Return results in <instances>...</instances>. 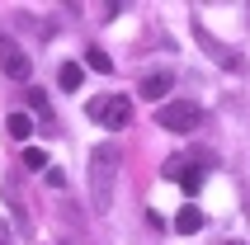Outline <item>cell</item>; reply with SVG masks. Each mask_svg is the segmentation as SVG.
I'll list each match as a JSON object with an SVG mask.
<instances>
[{
	"label": "cell",
	"mask_w": 250,
	"mask_h": 245,
	"mask_svg": "<svg viewBox=\"0 0 250 245\" xmlns=\"http://www.w3.org/2000/svg\"><path fill=\"white\" fill-rule=\"evenodd\" d=\"M85 61H90V71H104V76L113 71V61H109V52H104V47H90V52H85Z\"/></svg>",
	"instance_id": "10"
},
{
	"label": "cell",
	"mask_w": 250,
	"mask_h": 245,
	"mask_svg": "<svg viewBox=\"0 0 250 245\" xmlns=\"http://www.w3.org/2000/svg\"><path fill=\"white\" fill-rule=\"evenodd\" d=\"M227 245H241V241H227Z\"/></svg>",
	"instance_id": "15"
},
{
	"label": "cell",
	"mask_w": 250,
	"mask_h": 245,
	"mask_svg": "<svg viewBox=\"0 0 250 245\" xmlns=\"http://www.w3.org/2000/svg\"><path fill=\"white\" fill-rule=\"evenodd\" d=\"M170 90H175V71H151V76H142V85H137V95L146 99V104H161Z\"/></svg>",
	"instance_id": "6"
},
{
	"label": "cell",
	"mask_w": 250,
	"mask_h": 245,
	"mask_svg": "<svg viewBox=\"0 0 250 245\" xmlns=\"http://www.w3.org/2000/svg\"><path fill=\"white\" fill-rule=\"evenodd\" d=\"M0 245H10V231H5V226H0Z\"/></svg>",
	"instance_id": "14"
},
{
	"label": "cell",
	"mask_w": 250,
	"mask_h": 245,
	"mask_svg": "<svg viewBox=\"0 0 250 245\" xmlns=\"http://www.w3.org/2000/svg\"><path fill=\"white\" fill-rule=\"evenodd\" d=\"M0 71H5L10 81H28V76H33V61H28V52L10 38V33H0Z\"/></svg>",
	"instance_id": "4"
},
{
	"label": "cell",
	"mask_w": 250,
	"mask_h": 245,
	"mask_svg": "<svg viewBox=\"0 0 250 245\" xmlns=\"http://www.w3.org/2000/svg\"><path fill=\"white\" fill-rule=\"evenodd\" d=\"M5 127H10V137H19V142H24V137L33 132V118H28V113H10V118H5Z\"/></svg>",
	"instance_id": "9"
},
{
	"label": "cell",
	"mask_w": 250,
	"mask_h": 245,
	"mask_svg": "<svg viewBox=\"0 0 250 245\" xmlns=\"http://www.w3.org/2000/svg\"><path fill=\"white\" fill-rule=\"evenodd\" d=\"M24 165H28V170H47V151H42V146H28L24 151Z\"/></svg>",
	"instance_id": "11"
},
{
	"label": "cell",
	"mask_w": 250,
	"mask_h": 245,
	"mask_svg": "<svg viewBox=\"0 0 250 245\" xmlns=\"http://www.w3.org/2000/svg\"><path fill=\"white\" fill-rule=\"evenodd\" d=\"M28 104H33L38 113H47V95H42V90H33V95H28Z\"/></svg>",
	"instance_id": "13"
},
{
	"label": "cell",
	"mask_w": 250,
	"mask_h": 245,
	"mask_svg": "<svg viewBox=\"0 0 250 245\" xmlns=\"http://www.w3.org/2000/svg\"><path fill=\"white\" fill-rule=\"evenodd\" d=\"M90 118L99 127H109V132H123L132 122V99L127 95H99V99H90Z\"/></svg>",
	"instance_id": "2"
},
{
	"label": "cell",
	"mask_w": 250,
	"mask_h": 245,
	"mask_svg": "<svg viewBox=\"0 0 250 245\" xmlns=\"http://www.w3.org/2000/svg\"><path fill=\"white\" fill-rule=\"evenodd\" d=\"M113 175H118V146L104 142V146L90 151V203H95V212H109V203H113Z\"/></svg>",
	"instance_id": "1"
},
{
	"label": "cell",
	"mask_w": 250,
	"mask_h": 245,
	"mask_svg": "<svg viewBox=\"0 0 250 245\" xmlns=\"http://www.w3.org/2000/svg\"><path fill=\"white\" fill-rule=\"evenodd\" d=\"M180 236H198L203 231V207H194V203H184L180 212H175V222H170Z\"/></svg>",
	"instance_id": "7"
},
{
	"label": "cell",
	"mask_w": 250,
	"mask_h": 245,
	"mask_svg": "<svg viewBox=\"0 0 250 245\" xmlns=\"http://www.w3.org/2000/svg\"><path fill=\"white\" fill-rule=\"evenodd\" d=\"M166 175L180 179L184 193H198V189H203V179H208V170H203V165H189V161H180V156H175V161H166Z\"/></svg>",
	"instance_id": "5"
},
{
	"label": "cell",
	"mask_w": 250,
	"mask_h": 245,
	"mask_svg": "<svg viewBox=\"0 0 250 245\" xmlns=\"http://www.w3.org/2000/svg\"><path fill=\"white\" fill-rule=\"evenodd\" d=\"M81 81H85V66H76V61H66V66L57 71V85L62 90H81Z\"/></svg>",
	"instance_id": "8"
},
{
	"label": "cell",
	"mask_w": 250,
	"mask_h": 245,
	"mask_svg": "<svg viewBox=\"0 0 250 245\" xmlns=\"http://www.w3.org/2000/svg\"><path fill=\"white\" fill-rule=\"evenodd\" d=\"M156 122L166 132H194V127H203V109L198 104H161Z\"/></svg>",
	"instance_id": "3"
},
{
	"label": "cell",
	"mask_w": 250,
	"mask_h": 245,
	"mask_svg": "<svg viewBox=\"0 0 250 245\" xmlns=\"http://www.w3.org/2000/svg\"><path fill=\"white\" fill-rule=\"evenodd\" d=\"M47 184H52V189H62V184H66V175H62L57 165H47Z\"/></svg>",
	"instance_id": "12"
}]
</instances>
